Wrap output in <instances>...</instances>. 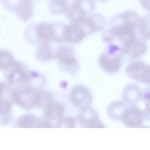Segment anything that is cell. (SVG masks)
<instances>
[{
	"label": "cell",
	"instance_id": "6da1fadb",
	"mask_svg": "<svg viewBox=\"0 0 150 150\" xmlns=\"http://www.w3.org/2000/svg\"><path fill=\"white\" fill-rule=\"evenodd\" d=\"M139 18L138 13L131 9L114 15L108 22L109 27L103 32V41L108 43L112 42L115 39L122 45L138 38L137 28Z\"/></svg>",
	"mask_w": 150,
	"mask_h": 150
},
{
	"label": "cell",
	"instance_id": "7a4b0ae2",
	"mask_svg": "<svg viewBox=\"0 0 150 150\" xmlns=\"http://www.w3.org/2000/svg\"><path fill=\"white\" fill-rule=\"evenodd\" d=\"M123 58L121 47L111 45L101 53L99 57L98 62L101 67L105 71L114 74L120 69Z\"/></svg>",
	"mask_w": 150,
	"mask_h": 150
},
{
	"label": "cell",
	"instance_id": "3957f363",
	"mask_svg": "<svg viewBox=\"0 0 150 150\" xmlns=\"http://www.w3.org/2000/svg\"><path fill=\"white\" fill-rule=\"evenodd\" d=\"M95 8L93 0H70L67 3L65 16L70 21L82 20Z\"/></svg>",
	"mask_w": 150,
	"mask_h": 150
},
{
	"label": "cell",
	"instance_id": "277c9868",
	"mask_svg": "<svg viewBox=\"0 0 150 150\" xmlns=\"http://www.w3.org/2000/svg\"><path fill=\"white\" fill-rule=\"evenodd\" d=\"M38 91L31 87H25L19 90H12L11 99L21 107L25 109L37 106Z\"/></svg>",
	"mask_w": 150,
	"mask_h": 150
},
{
	"label": "cell",
	"instance_id": "5b68a950",
	"mask_svg": "<svg viewBox=\"0 0 150 150\" xmlns=\"http://www.w3.org/2000/svg\"><path fill=\"white\" fill-rule=\"evenodd\" d=\"M126 71L129 77L142 83L150 84V65L137 60L129 64Z\"/></svg>",
	"mask_w": 150,
	"mask_h": 150
},
{
	"label": "cell",
	"instance_id": "8992f818",
	"mask_svg": "<svg viewBox=\"0 0 150 150\" xmlns=\"http://www.w3.org/2000/svg\"><path fill=\"white\" fill-rule=\"evenodd\" d=\"M5 6L13 12L20 18L26 21L33 14L34 0H3Z\"/></svg>",
	"mask_w": 150,
	"mask_h": 150
},
{
	"label": "cell",
	"instance_id": "52a82bcc",
	"mask_svg": "<svg viewBox=\"0 0 150 150\" xmlns=\"http://www.w3.org/2000/svg\"><path fill=\"white\" fill-rule=\"evenodd\" d=\"M88 35L81 25L77 22L64 23L63 28L62 41L75 43L81 41Z\"/></svg>",
	"mask_w": 150,
	"mask_h": 150
},
{
	"label": "cell",
	"instance_id": "ba28073f",
	"mask_svg": "<svg viewBox=\"0 0 150 150\" xmlns=\"http://www.w3.org/2000/svg\"><path fill=\"white\" fill-rule=\"evenodd\" d=\"M80 125L85 128H104L97 112L90 106L80 109L75 118Z\"/></svg>",
	"mask_w": 150,
	"mask_h": 150
},
{
	"label": "cell",
	"instance_id": "9c48e42d",
	"mask_svg": "<svg viewBox=\"0 0 150 150\" xmlns=\"http://www.w3.org/2000/svg\"><path fill=\"white\" fill-rule=\"evenodd\" d=\"M92 98L90 91L81 85H77L73 87L69 95V99L71 104L80 109L90 106Z\"/></svg>",
	"mask_w": 150,
	"mask_h": 150
},
{
	"label": "cell",
	"instance_id": "30bf717a",
	"mask_svg": "<svg viewBox=\"0 0 150 150\" xmlns=\"http://www.w3.org/2000/svg\"><path fill=\"white\" fill-rule=\"evenodd\" d=\"M55 57L71 73L75 74L78 71L79 63L74 50L71 47L64 46L59 47L56 54Z\"/></svg>",
	"mask_w": 150,
	"mask_h": 150
},
{
	"label": "cell",
	"instance_id": "8fae6325",
	"mask_svg": "<svg viewBox=\"0 0 150 150\" xmlns=\"http://www.w3.org/2000/svg\"><path fill=\"white\" fill-rule=\"evenodd\" d=\"M121 121L128 127H142L144 121L143 111L135 105H128L124 110Z\"/></svg>",
	"mask_w": 150,
	"mask_h": 150
},
{
	"label": "cell",
	"instance_id": "7c38bea8",
	"mask_svg": "<svg viewBox=\"0 0 150 150\" xmlns=\"http://www.w3.org/2000/svg\"><path fill=\"white\" fill-rule=\"evenodd\" d=\"M123 57L127 60L132 61L144 55L147 50V47L144 41L138 38L125 44L121 47Z\"/></svg>",
	"mask_w": 150,
	"mask_h": 150
},
{
	"label": "cell",
	"instance_id": "4fadbf2b",
	"mask_svg": "<svg viewBox=\"0 0 150 150\" xmlns=\"http://www.w3.org/2000/svg\"><path fill=\"white\" fill-rule=\"evenodd\" d=\"M61 21L43 22L32 25L36 37L40 40L54 38L58 31Z\"/></svg>",
	"mask_w": 150,
	"mask_h": 150
},
{
	"label": "cell",
	"instance_id": "5bb4252c",
	"mask_svg": "<svg viewBox=\"0 0 150 150\" xmlns=\"http://www.w3.org/2000/svg\"><path fill=\"white\" fill-rule=\"evenodd\" d=\"M82 21L88 35L103 30L106 25V18L103 15L98 12L90 13Z\"/></svg>",
	"mask_w": 150,
	"mask_h": 150
},
{
	"label": "cell",
	"instance_id": "9a60e30c",
	"mask_svg": "<svg viewBox=\"0 0 150 150\" xmlns=\"http://www.w3.org/2000/svg\"><path fill=\"white\" fill-rule=\"evenodd\" d=\"M141 91L135 84L129 83L124 89L122 93L123 101L129 105H135L141 98Z\"/></svg>",
	"mask_w": 150,
	"mask_h": 150
},
{
	"label": "cell",
	"instance_id": "2e32d148",
	"mask_svg": "<svg viewBox=\"0 0 150 150\" xmlns=\"http://www.w3.org/2000/svg\"><path fill=\"white\" fill-rule=\"evenodd\" d=\"M64 106L62 103L52 100L44 106V115L48 119H59L64 113Z\"/></svg>",
	"mask_w": 150,
	"mask_h": 150
},
{
	"label": "cell",
	"instance_id": "e0dca14e",
	"mask_svg": "<svg viewBox=\"0 0 150 150\" xmlns=\"http://www.w3.org/2000/svg\"><path fill=\"white\" fill-rule=\"evenodd\" d=\"M137 32L138 38L144 41L150 39V13L140 17Z\"/></svg>",
	"mask_w": 150,
	"mask_h": 150
},
{
	"label": "cell",
	"instance_id": "ac0fdd59",
	"mask_svg": "<svg viewBox=\"0 0 150 150\" xmlns=\"http://www.w3.org/2000/svg\"><path fill=\"white\" fill-rule=\"evenodd\" d=\"M123 101H115L110 103L107 108V112L112 119L121 120L124 110L127 106Z\"/></svg>",
	"mask_w": 150,
	"mask_h": 150
},
{
	"label": "cell",
	"instance_id": "d6986e66",
	"mask_svg": "<svg viewBox=\"0 0 150 150\" xmlns=\"http://www.w3.org/2000/svg\"><path fill=\"white\" fill-rule=\"evenodd\" d=\"M37 55L38 59L42 61L47 60L53 57L52 50L48 42H44L39 47Z\"/></svg>",
	"mask_w": 150,
	"mask_h": 150
},
{
	"label": "cell",
	"instance_id": "ffe728a7",
	"mask_svg": "<svg viewBox=\"0 0 150 150\" xmlns=\"http://www.w3.org/2000/svg\"><path fill=\"white\" fill-rule=\"evenodd\" d=\"M16 62L13 57L9 52L4 51L0 53V67L3 69H6L13 67Z\"/></svg>",
	"mask_w": 150,
	"mask_h": 150
},
{
	"label": "cell",
	"instance_id": "44dd1931",
	"mask_svg": "<svg viewBox=\"0 0 150 150\" xmlns=\"http://www.w3.org/2000/svg\"><path fill=\"white\" fill-rule=\"evenodd\" d=\"M38 120L34 115L27 114L22 116L19 119L18 124L19 126L23 127H37Z\"/></svg>",
	"mask_w": 150,
	"mask_h": 150
},
{
	"label": "cell",
	"instance_id": "7402d4cb",
	"mask_svg": "<svg viewBox=\"0 0 150 150\" xmlns=\"http://www.w3.org/2000/svg\"><path fill=\"white\" fill-rule=\"evenodd\" d=\"M52 96L50 93L45 91H38L37 106H44L52 100Z\"/></svg>",
	"mask_w": 150,
	"mask_h": 150
},
{
	"label": "cell",
	"instance_id": "603a6c76",
	"mask_svg": "<svg viewBox=\"0 0 150 150\" xmlns=\"http://www.w3.org/2000/svg\"><path fill=\"white\" fill-rule=\"evenodd\" d=\"M75 119L70 117H61L59 118L57 126L68 128H74L76 127Z\"/></svg>",
	"mask_w": 150,
	"mask_h": 150
},
{
	"label": "cell",
	"instance_id": "cb8c5ba5",
	"mask_svg": "<svg viewBox=\"0 0 150 150\" xmlns=\"http://www.w3.org/2000/svg\"><path fill=\"white\" fill-rule=\"evenodd\" d=\"M11 105L10 102L3 98L1 99V115H8L11 110Z\"/></svg>",
	"mask_w": 150,
	"mask_h": 150
},
{
	"label": "cell",
	"instance_id": "d4e9b609",
	"mask_svg": "<svg viewBox=\"0 0 150 150\" xmlns=\"http://www.w3.org/2000/svg\"><path fill=\"white\" fill-rule=\"evenodd\" d=\"M141 98L147 104H150V86H147L141 91Z\"/></svg>",
	"mask_w": 150,
	"mask_h": 150
},
{
	"label": "cell",
	"instance_id": "484cf974",
	"mask_svg": "<svg viewBox=\"0 0 150 150\" xmlns=\"http://www.w3.org/2000/svg\"><path fill=\"white\" fill-rule=\"evenodd\" d=\"M143 112L144 120H146L150 122V104H147Z\"/></svg>",
	"mask_w": 150,
	"mask_h": 150
},
{
	"label": "cell",
	"instance_id": "4316f807",
	"mask_svg": "<svg viewBox=\"0 0 150 150\" xmlns=\"http://www.w3.org/2000/svg\"><path fill=\"white\" fill-rule=\"evenodd\" d=\"M142 7L145 10L150 12V0H139Z\"/></svg>",
	"mask_w": 150,
	"mask_h": 150
},
{
	"label": "cell",
	"instance_id": "83f0119b",
	"mask_svg": "<svg viewBox=\"0 0 150 150\" xmlns=\"http://www.w3.org/2000/svg\"><path fill=\"white\" fill-rule=\"evenodd\" d=\"M52 126L50 122L44 120H39L37 125V127H50Z\"/></svg>",
	"mask_w": 150,
	"mask_h": 150
},
{
	"label": "cell",
	"instance_id": "f1b7e54d",
	"mask_svg": "<svg viewBox=\"0 0 150 150\" xmlns=\"http://www.w3.org/2000/svg\"><path fill=\"white\" fill-rule=\"evenodd\" d=\"M54 1L57 2L59 3L65 4L67 5L68 2L70 0H53Z\"/></svg>",
	"mask_w": 150,
	"mask_h": 150
},
{
	"label": "cell",
	"instance_id": "f546056e",
	"mask_svg": "<svg viewBox=\"0 0 150 150\" xmlns=\"http://www.w3.org/2000/svg\"><path fill=\"white\" fill-rule=\"evenodd\" d=\"M97 1H106L108 0H96Z\"/></svg>",
	"mask_w": 150,
	"mask_h": 150
}]
</instances>
